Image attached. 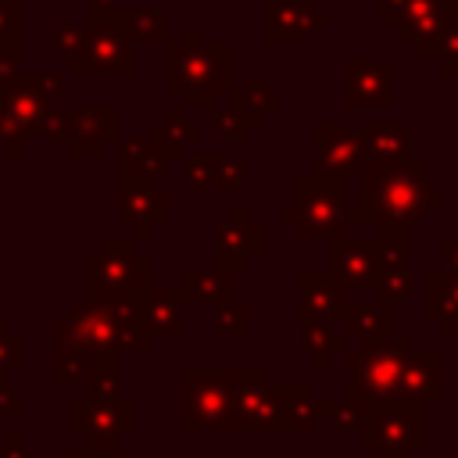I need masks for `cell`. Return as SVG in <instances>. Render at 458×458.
Returning <instances> with one entry per match:
<instances>
[{
	"label": "cell",
	"instance_id": "6da1fadb",
	"mask_svg": "<svg viewBox=\"0 0 458 458\" xmlns=\"http://www.w3.org/2000/svg\"><path fill=\"white\" fill-rule=\"evenodd\" d=\"M361 225H376V233L411 236L415 218L429 208H440L447 193L429 182V161L422 154H408L401 161L361 165Z\"/></svg>",
	"mask_w": 458,
	"mask_h": 458
},
{
	"label": "cell",
	"instance_id": "7a4b0ae2",
	"mask_svg": "<svg viewBox=\"0 0 458 458\" xmlns=\"http://www.w3.org/2000/svg\"><path fill=\"white\" fill-rule=\"evenodd\" d=\"M165 86L182 97V111H215L218 93L233 89V47L225 39H197V29L186 25L182 39L168 43Z\"/></svg>",
	"mask_w": 458,
	"mask_h": 458
},
{
	"label": "cell",
	"instance_id": "3957f363",
	"mask_svg": "<svg viewBox=\"0 0 458 458\" xmlns=\"http://www.w3.org/2000/svg\"><path fill=\"white\" fill-rule=\"evenodd\" d=\"M279 218L293 225L301 240H333L344 236L351 225H361L358 204L347 200V179L322 172H301L293 179V200L279 208Z\"/></svg>",
	"mask_w": 458,
	"mask_h": 458
},
{
	"label": "cell",
	"instance_id": "277c9868",
	"mask_svg": "<svg viewBox=\"0 0 458 458\" xmlns=\"http://www.w3.org/2000/svg\"><path fill=\"white\" fill-rule=\"evenodd\" d=\"M86 301H147L154 286V261L132 236H104L100 250L82 265Z\"/></svg>",
	"mask_w": 458,
	"mask_h": 458
},
{
	"label": "cell",
	"instance_id": "5b68a950",
	"mask_svg": "<svg viewBox=\"0 0 458 458\" xmlns=\"http://www.w3.org/2000/svg\"><path fill=\"white\" fill-rule=\"evenodd\" d=\"M411 336L408 333H394L383 340H369L361 347H347L344 351V365H347V390L344 397L354 401L361 411L376 408V404H394L397 401V383H401V369L411 354Z\"/></svg>",
	"mask_w": 458,
	"mask_h": 458
},
{
	"label": "cell",
	"instance_id": "8992f818",
	"mask_svg": "<svg viewBox=\"0 0 458 458\" xmlns=\"http://www.w3.org/2000/svg\"><path fill=\"white\" fill-rule=\"evenodd\" d=\"M68 333L89 351H150V329L143 318V301H86L61 318Z\"/></svg>",
	"mask_w": 458,
	"mask_h": 458
},
{
	"label": "cell",
	"instance_id": "52a82bcc",
	"mask_svg": "<svg viewBox=\"0 0 458 458\" xmlns=\"http://www.w3.org/2000/svg\"><path fill=\"white\" fill-rule=\"evenodd\" d=\"M132 29L125 11H89L75 57H68L72 75H132Z\"/></svg>",
	"mask_w": 458,
	"mask_h": 458
},
{
	"label": "cell",
	"instance_id": "ba28073f",
	"mask_svg": "<svg viewBox=\"0 0 458 458\" xmlns=\"http://www.w3.org/2000/svg\"><path fill=\"white\" fill-rule=\"evenodd\" d=\"M57 89L61 79H25L0 61V143L7 154H18L25 140L39 136V122Z\"/></svg>",
	"mask_w": 458,
	"mask_h": 458
},
{
	"label": "cell",
	"instance_id": "9c48e42d",
	"mask_svg": "<svg viewBox=\"0 0 458 458\" xmlns=\"http://www.w3.org/2000/svg\"><path fill=\"white\" fill-rule=\"evenodd\" d=\"M254 372L258 369H186L182 372V433H200V429L222 433V422L233 408L236 390Z\"/></svg>",
	"mask_w": 458,
	"mask_h": 458
},
{
	"label": "cell",
	"instance_id": "30bf717a",
	"mask_svg": "<svg viewBox=\"0 0 458 458\" xmlns=\"http://www.w3.org/2000/svg\"><path fill=\"white\" fill-rule=\"evenodd\" d=\"M361 447L372 458H415L429 437H426V408L422 404H376L365 408L358 426Z\"/></svg>",
	"mask_w": 458,
	"mask_h": 458
},
{
	"label": "cell",
	"instance_id": "8fae6325",
	"mask_svg": "<svg viewBox=\"0 0 458 458\" xmlns=\"http://www.w3.org/2000/svg\"><path fill=\"white\" fill-rule=\"evenodd\" d=\"M222 433H293L286 419L283 386L265 379V369H258L233 397V408L222 422Z\"/></svg>",
	"mask_w": 458,
	"mask_h": 458
},
{
	"label": "cell",
	"instance_id": "7c38bea8",
	"mask_svg": "<svg viewBox=\"0 0 458 458\" xmlns=\"http://www.w3.org/2000/svg\"><path fill=\"white\" fill-rule=\"evenodd\" d=\"M454 25H458V0H422L394 21V39L408 43V54L415 61H429V57L437 61L440 39Z\"/></svg>",
	"mask_w": 458,
	"mask_h": 458
},
{
	"label": "cell",
	"instance_id": "4fadbf2b",
	"mask_svg": "<svg viewBox=\"0 0 458 458\" xmlns=\"http://www.w3.org/2000/svg\"><path fill=\"white\" fill-rule=\"evenodd\" d=\"M265 254V222L250 218L247 204H233L229 218L215 222V268L222 272H247L250 258Z\"/></svg>",
	"mask_w": 458,
	"mask_h": 458
},
{
	"label": "cell",
	"instance_id": "5bb4252c",
	"mask_svg": "<svg viewBox=\"0 0 458 458\" xmlns=\"http://www.w3.org/2000/svg\"><path fill=\"white\" fill-rule=\"evenodd\" d=\"M293 286H297L293 315L301 326H340V315L351 297L347 286L329 268H297Z\"/></svg>",
	"mask_w": 458,
	"mask_h": 458
},
{
	"label": "cell",
	"instance_id": "9a60e30c",
	"mask_svg": "<svg viewBox=\"0 0 458 458\" xmlns=\"http://www.w3.org/2000/svg\"><path fill=\"white\" fill-rule=\"evenodd\" d=\"M68 429L89 444H118L136 429V404L111 397V401H72L68 404Z\"/></svg>",
	"mask_w": 458,
	"mask_h": 458
},
{
	"label": "cell",
	"instance_id": "2e32d148",
	"mask_svg": "<svg viewBox=\"0 0 458 458\" xmlns=\"http://www.w3.org/2000/svg\"><path fill=\"white\" fill-rule=\"evenodd\" d=\"M344 68H347L344 72L347 107H383V111L394 107V68H397L394 57H376V61L351 57Z\"/></svg>",
	"mask_w": 458,
	"mask_h": 458
},
{
	"label": "cell",
	"instance_id": "e0dca14e",
	"mask_svg": "<svg viewBox=\"0 0 458 458\" xmlns=\"http://www.w3.org/2000/svg\"><path fill=\"white\" fill-rule=\"evenodd\" d=\"M329 272L347 286V290H372L379 276V258H376V240L372 236H333L329 240Z\"/></svg>",
	"mask_w": 458,
	"mask_h": 458
},
{
	"label": "cell",
	"instance_id": "ac0fdd59",
	"mask_svg": "<svg viewBox=\"0 0 458 458\" xmlns=\"http://www.w3.org/2000/svg\"><path fill=\"white\" fill-rule=\"evenodd\" d=\"M265 43H293L333 21V14L315 7V0H265Z\"/></svg>",
	"mask_w": 458,
	"mask_h": 458
},
{
	"label": "cell",
	"instance_id": "d6986e66",
	"mask_svg": "<svg viewBox=\"0 0 458 458\" xmlns=\"http://www.w3.org/2000/svg\"><path fill=\"white\" fill-rule=\"evenodd\" d=\"M311 140H315V168L311 172L347 179L351 172L361 168V150H358L354 129L336 125V122H318V125H311Z\"/></svg>",
	"mask_w": 458,
	"mask_h": 458
},
{
	"label": "cell",
	"instance_id": "ffe728a7",
	"mask_svg": "<svg viewBox=\"0 0 458 458\" xmlns=\"http://www.w3.org/2000/svg\"><path fill=\"white\" fill-rule=\"evenodd\" d=\"M397 401L404 404H440L444 401V351H411L401 383H397Z\"/></svg>",
	"mask_w": 458,
	"mask_h": 458
},
{
	"label": "cell",
	"instance_id": "44dd1931",
	"mask_svg": "<svg viewBox=\"0 0 458 458\" xmlns=\"http://www.w3.org/2000/svg\"><path fill=\"white\" fill-rule=\"evenodd\" d=\"M118 204H122V218L132 229V240H147L168 218V193L154 182L118 186Z\"/></svg>",
	"mask_w": 458,
	"mask_h": 458
},
{
	"label": "cell",
	"instance_id": "7402d4cb",
	"mask_svg": "<svg viewBox=\"0 0 458 458\" xmlns=\"http://www.w3.org/2000/svg\"><path fill=\"white\" fill-rule=\"evenodd\" d=\"M358 136V150H361V165H376V161H401L411 150L415 136L408 122H365L361 129H354Z\"/></svg>",
	"mask_w": 458,
	"mask_h": 458
},
{
	"label": "cell",
	"instance_id": "603a6c76",
	"mask_svg": "<svg viewBox=\"0 0 458 458\" xmlns=\"http://www.w3.org/2000/svg\"><path fill=\"white\" fill-rule=\"evenodd\" d=\"M114 136H118V111L114 107H79V111H72L68 150L75 157L100 154L104 143H111Z\"/></svg>",
	"mask_w": 458,
	"mask_h": 458
},
{
	"label": "cell",
	"instance_id": "cb8c5ba5",
	"mask_svg": "<svg viewBox=\"0 0 458 458\" xmlns=\"http://www.w3.org/2000/svg\"><path fill=\"white\" fill-rule=\"evenodd\" d=\"M340 333L347 340L369 344V340H383L394 336V308H383L376 301H347L344 315H340Z\"/></svg>",
	"mask_w": 458,
	"mask_h": 458
},
{
	"label": "cell",
	"instance_id": "d4e9b609",
	"mask_svg": "<svg viewBox=\"0 0 458 458\" xmlns=\"http://www.w3.org/2000/svg\"><path fill=\"white\" fill-rule=\"evenodd\" d=\"M426 315L440 326L444 336H458V272H426Z\"/></svg>",
	"mask_w": 458,
	"mask_h": 458
},
{
	"label": "cell",
	"instance_id": "484cf974",
	"mask_svg": "<svg viewBox=\"0 0 458 458\" xmlns=\"http://www.w3.org/2000/svg\"><path fill=\"white\" fill-rule=\"evenodd\" d=\"M182 304H229L233 301V272L222 268H186L182 283L175 286Z\"/></svg>",
	"mask_w": 458,
	"mask_h": 458
},
{
	"label": "cell",
	"instance_id": "4316f807",
	"mask_svg": "<svg viewBox=\"0 0 458 458\" xmlns=\"http://www.w3.org/2000/svg\"><path fill=\"white\" fill-rule=\"evenodd\" d=\"M168 161L150 147V140H125L118 147V186H143L161 175Z\"/></svg>",
	"mask_w": 458,
	"mask_h": 458
},
{
	"label": "cell",
	"instance_id": "83f0119b",
	"mask_svg": "<svg viewBox=\"0 0 458 458\" xmlns=\"http://www.w3.org/2000/svg\"><path fill=\"white\" fill-rule=\"evenodd\" d=\"M143 318L150 336H182L186 333V311L172 286H150L143 301Z\"/></svg>",
	"mask_w": 458,
	"mask_h": 458
},
{
	"label": "cell",
	"instance_id": "f1b7e54d",
	"mask_svg": "<svg viewBox=\"0 0 458 458\" xmlns=\"http://www.w3.org/2000/svg\"><path fill=\"white\" fill-rule=\"evenodd\" d=\"M50 329H54V376L50 379H54V386H68V383L86 376V365H89L93 351L86 344H79L61 318Z\"/></svg>",
	"mask_w": 458,
	"mask_h": 458
},
{
	"label": "cell",
	"instance_id": "f546056e",
	"mask_svg": "<svg viewBox=\"0 0 458 458\" xmlns=\"http://www.w3.org/2000/svg\"><path fill=\"white\" fill-rule=\"evenodd\" d=\"M283 104V93L279 89H268L265 75H250L243 89H229V107L254 129L268 118V111H276Z\"/></svg>",
	"mask_w": 458,
	"mask_h": 458
},
{
	"label": "cell",
	"instance_id": "4dcf8cb0",
	"mask_svg": "<svg viewBox=\"0 0 458 458\" xmlns=\"http://www.w3.org/2000/svg\"><path fill=\"white\" fill-rule=\"evenodd\" d=\"M147 140H150V147H154L165 161H172V157H179V154L186 150V143L200 140V125L190 122L182 107H172V111L165 114V122H154V125H150V136H147Z\"/></svg>",
	"mask_w": 458,
	"mask_h": 458
},
{
	"label": "cell",
	"instance_id": "1f68e13d",
	"mask_svg": "<svg viewBox=\"0 0 458 458\" xmlns=\"http://www.w3.org/2000/svg\"><path fill=\"white\" fill-rule=\"evenodd\" d=\"M286 401V419L293 433H315L318 419L329 415V401H318L308 383H279Z\"/></svg>",
	"mask_w": 458,
	"mask_h": 458
},
{
	"label": "cell",
	"instance_id": "d6a6232c",
	"mask_svg": "<svg viewBox=\"0 0 458 458\" xmlns=\"http://www.w3.org/2000/svg\"><path fill=\"white\" fill-rule=\"evenodd\" d=\"M82 383H86V394H82V397H89V401H111V397H122L118 354H114V351H93Z\"/></svg>",
	"mask_w": 458,
	"mask_h": 458
},
{
	"label": "cell",
	"instance_id": "836d02e7",
	"mask_svg": "<svg viewBox=\"0 0 458 458\" xmlns=\"http://www.w3.org/2000/svg\"><path fill=\"white\" fill-rule=\"evenodd\" d=\"M301 351L315 369H329L333 358L347 351V336L336 326H301Z\"/></svg>",
	"mask_w": 458,
	"mask_h": 458
},
{
	"label": "cell",
	"instance_id": "e575fe53",
	"mask_svg": "<svg viewBox=\"0 0 458 458\" xmlns=\"http://www.w3.org/2000/svg\"><path fill=\"white\" fill-rule=\"evenodd\" d=\"M372 290H376V304L397 311V304L408 301L411 290H415V279L408 272V261H401V265H379V276H376Z\"/></svg>",
	"mask_w": 458,
	"mask_h": 458
},
{
	"label": "cell",
	"instance_id": "d590c367",
	"mask_svg": "<svg viewBox=\"0 0 458 458\" xmlns=\"http://www.w3.org/2000/svg\"><path fill=\"white\" fill-rule=\"evenodd\" d=\"M247 168L250 161L247 157H233V154H215L211 157V186L218 190H243L247 186Z\"/></svg>",
	"mask_w": 458,
	"mask_h": 458
},
{
	"label": "cell",
	"instance_id": "8d00e7d4",
	"mask_svg": "<svg viewBox=\"0 0 458 458\" xmlns=\"http://www.w3.org/2000/svg\"><path fill=\"white\" fill-rule=\"evenodd\" d=\"M215 333L218 336H247L250 333V304H243V301L222 304L215 315Z\"/></svg>",
	"mask_w": 458,
	"mask_h": 458
},
{
	"label": "cell",
	"instance_id": "74e56055",
	"mask_svg": "<svg viewBox=\"0 0 458 458\" xmlns=\"http://www.w3.org/2000/svg\"><path fill=\"white\" fill-rule=\"evenodd\" d=\"M18 57V0H0V61L14 64Z\"/></svg>",
	"mask_w": 458,
	"mask_h": 458
},
{
	"label": "cell",
	"instance_id": "f35d334b",
	"mask_svg": "<svg viewBox=\"0 0 458 458\" xmlns=\"http://www.w3.org/2000/svg\"><path fill=\"white\" fill-rule=\"evenodd\" d=\"M129 29H132V39H143V43H165L168 39L161 11H129Z\"/></svg>",
	"mask_w": 458,
	"mask_h": 458
},
{
	"label": "cell",
	"instance_id": "ab89813d",
	"mask_svg": "<svg viewBox=\"0 0 458 458\" xmlns=\"http://www.w3.org/2000/svg\"><path fill=\"white\" fill-rule=\"evenodd\" d=\"M182 186L190 190V193H200V190H208L211 186V157H200V154H193V157H182Z\"/></svg>",
	"mask_w": 458,
	"mask_h": 458
},
{
	"label": "cell",
	"instance_id": "60d3db41",
	"mask_svg": "<svg viewBox=\"0 0 458 458\" xmlns=\"http://www.w3.org/2000/svg\"><path fill=\"white\" fill-rule=\"evenodd\" d=\"M215 129H218V136L229 140V143H243V140L250 136V125H247L233 107H215Z\"/></svg>",
	"mask_w": 458,
	"mask_h": 458
},
{
	"label": "cell",
	"instance_id": "b9f144b4",
	"mask_svg": "<svg viewBox=\"0 0 458 458\" xmlns=\"http://www.w3.org/2000/svg\"><path fill=\"white\" fill-rule=\"evenodd\" d=\"M361 415H365V411H361L354 401L344 397V401H329V415H326V419H329V429L340 433V429H358V426H361Z\"/></svg>",
	"mask_w": 458,
	"mask_h": 458
},
{
	"label": "cell",
	"instance_id": "7bdbcfd3",
	"mask_svg": "<svg viewBox=\"0 0 458 458\" xmlns=\"http://www.w3.org/2000/svg\"><path fill=\"white\" fill-rule=\"evenodd\" d=\"M68 132H72V111L50 107V111L43 114V122H39V136H47V140H64V143H68Z\"/></svg>",
	"mask_w": 458,
	"mask_h": 458
},
{
	"label": "cell",
	"instance_id": "ee69618b",
	"mask_svg": "<svg viewBox=\"0 0 458 458\" xmlns=\"http://www.w3.org/2000/svg\"><path fill=\"white\" fill-rule=\"evenodd\" d=\"M437 61H440L444 75H451V79L458 75V25L444 32V39H440V50H437Z\"/></svg>",
	"mask_w": 458,
	"mask_h": 458
},
{
	"label": "cell",
	"instance_id": "f6af8a7d",
	"mask_svg": "<svg viewBox=\"0 0 458 458\" xmlns=\"http://www.w3.org/2000/svg\"><path fill=\"white\" fill-rule=\"evenodd\" d=\"M21 365V340L14 333H7V326L0 322V372L18 369Z\"/></svg>",
	"mask_w": 458,
	"mask_h": 458
},
{
	"label": "cell",
	"instance_id": "bcb514c9",
	"mask_svg": "<svg viewBox=\"0 0 458 458\" xmlns=\"http://www.w3.org/2000/svg\"><path fill=\"white\" fill-rule=\"evenodd\" d=\"M68 458H136L129 447H118V444H82V447H75Z\"/></svg>",
	"mask_w": 458,
	"mask_h": 458
},
{
	"label": "cell",
	"instance_id": "7dc6e473",
	"mask_svg": "<svg viewBox=\"0 0 458 458\" xmlns=\"http://www.w3.org/2000/svg\"><path fill=\"white\" fill-rule=\"evenodd\" d=\"M415 4H422V0H376V21H379L383 29H394V21H397L408 7H415Z\"/></svg>",
	"mask_w": 458,
	"mask_h": 458
},
{
	"label": "cell",
	"instance_id": "c3c4849f",
	"mask_svg": "<svg viewBox=\"0 0 458 458\" xmlns=\"http://www.w3.org/2000/svg\"><path fill=\"white\" fill-rule=\"evenodd\" d=\"M79 39H82V32H79V29H68V25L54 29V50H57V54H64V57H75Z\"/></svg>",
	"mask_w": 458,
	"mask_h": 458
},
{
	"label": "cell",
	"instance_id": "681fc988",
	"mask_svg": "<svg viewBox=\"0 0 458 458\" xmlns=\"http://www.w3.org/2000/svg\"><path fill=\"white\" fill-rule=\"evenodd\" d=\"M0 415L4 419H18L21 415V397H18V390L7 386V379H0Z\"/></svg>",
	"mask_w": 458,
	"mask_h": 458
},
{
	"label": "cell",
	"instance_id": "f907efd6",
	"mask_svg": "<svg viewBox=\"0 0 458 458\" xmlns=\"http://www.w3.org/2000/svg\"><path fill=\"white\" fill-rule=\"evenodd\" d=\"M0 447L7 451V458H39L32 447H25V444H21V437H18V433H7Z\"/></svg>",
	"mask_w": 458,
	"mask_h": 458
},
{
	"label": "cell",
	"instance_id": "816d5d0a",
	"mask_svg": "<svg viewBox=\"0 0 458 458\" xmlns=\"http://www.w3.org/2000/svg\"><path fill=\"white\" fill-rule=\"evenodd\" d=\"M440 258H444L440 268L458 272V236H444V240H440Z\"/></svg>",
	"mask_w": 458,
	"mask_h": 458
},
{
	"label": "cell",
	"instance_id": "f5cc1de1",
	"mask_svg": "<svg viewBox=\"0 0 458 458\" xmlns=\"http://www.w3.org/2000/svg\"><path fill=\"white\" fill-rule=\"evenodd\" d=\"M118 0H89V11H114Z\"/></svg>",
	"mask_w": 458,
	"mask_h": 458
},
{
	"label": "cell",
	"instance_id": "db71d44e",
	"mask_svg": "<svg viewBox=\"0 0 458 458\" xmlns=\"http://www.w3.org/2000/svg\"><path fill=\"white\" fill-rule=\"evenodd\" d=\"M0 458H7V451H4V447H0Z\"/></svg>",
	"mask_w": 458,
	"mask_h": 458
},
{
	"label": "cell",
	"instance_id": "11a10c76",
	"mask_svg": "<svg viewBox=\"0 0 458 458\" xmlns=\"http://www.w3.org/2000/svg\"><path fill=\"white\" fill-rule=\"evenodd\" d=\"M0 379H4V372H0Z\"/></svg>",
	"mask_w": 458,
	"mask_h": 458
}]
</instances>
